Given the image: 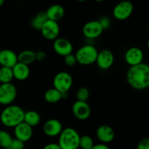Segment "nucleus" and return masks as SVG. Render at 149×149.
I'll return each instance as SVG.
<instances>
[{"label": "nucleus", "mask_w": 149, "mask_h": 149, "mask_svg": "<svg viewBox=\"0 0 149 149\" xmlns=\"http://www.w3.org/2000/svg\"><path fill=\"white\" fill-rule=\"evenodd\" d=\"M128 84L133 89L143 90L149 87V66L142 63L134 66H130L127 73Z\"/></svg>", "instance_id": "obj_1"}, {"label": "nucleus", "mask_w": 149, "mask_h": 149, "mask_svg": "<svg viewBox=\"0 0 149 149\" xmlns=\"http://www.w3.org/2000/svg\"><path fill=\"white\" fill-rule=\"evenodd\" d=\"M25 111L21 107L15 105L7 106L0 115V121L7 127H15L23 122Z\"/></svg>", "instance_id": "obj_2"}, {"label": "nucleus", "mask_w": 149, "mask_h": 149, "mask_svg": "<svg viewBox=\"0 0 149 149\" xmlns=\"http://www.w3.org/2000/svg\"><path fill=\"white\" fill-rule=\"evenodd\" d=\"M79 139V134L75 129L67 127L59 135L58 143L61 149H78Z\"/></svg>", "instance_id": "obj_3"}, {"label": "nucleus", "mask_w": 149, "mask_h": 149, "mask_svg": "<svg viewBox=\"0 0 149 149\" xmlns=\"http://www.w3.org/2000/svg\"><path fill=\"white\" fill-rule=\"evenodd\" d=\"M97 48L92 45H86L81 47L77 51L75 55L78 63L82 65H90L95 63L97 59Z\"/></svg>", "instance_id": "obj_4"}, {"label": "nucleus", "mask_w": 149, "mask_h": 149, "mask_svg": "<svg viewBox=\"0 0 149 149\" xmlns=\"http://www.w3.org/2000/svg\"><path fill=\"white\" fill-rule=\"evenodd\" d=\"M73 84V78L71 74L65 71L58 73L53 79V88L56 89L63 95V98L67 95Z\"/></svg>", "instance_id": "obj_5"}, {"label": "nucleus", "mask_w": 149, "mask_h": 149, "mask_svg": "<svg viewBox=\"0 0 149 149\" xmlns=\"http://www.w3.org/2000/svg\"><path fill=\"white\" fill-rule=\"evenodd\" d=\"M17 97V89L12 82L0 85V104L9 106Z\"/></svg>", "instance_id": "obj_6"}, {"label": "nucleus", "mask_w": 149, "mask_h": 149, "mask_svg": "<svg viewBox=\"0 0 149 149\" xmlns=\"http://www.w3.org/2000/svg\"><path fill=\"white\" fill-rule=\"evenodd\" d=\"M133 4L130 1H122L118 3L113 10V15L116 20H125L129 18L133 13Z\"/></svg>", "instance_id": "obj_7"}, {"label": "nucleus", "mask_w": 149, "mask_h": 149, "mask_svg": "<svg viewBox=\"0 0 149 149\" xmlns=\"http://www.w3.org/2000/svg\"><path fill=\"white\" fill-rule=\"evenodd\" d=\"M103 29L99 20H91L84 24L82 29L83 35L87 39H95L103 33Z\"/></svg>", "instance_id": "obj_8"}, {"label": "nucleus", "mask_w": 149, "mask_h": 149, "mask_svg": "<svg viewBox=\"0 0 149 149\" xmlns=\"http://www.w3.org/2000/svg\"><path fill=\"white\" fill-rule=\"evenodd\" d=\"M42 36L47 40H55L60 34V26L58 22L47 20L40 30Z\"/></svg>", "instance_id": "obj_9"}, {"label": "nucleus", "mask_w": 149, "mask_h": 149, "mask_svg": "<svg viewBox=\"0 0 149 149\" xmlns=\"http://www.w3.org/2000/svg\"><path fill=\"white\" fill-rule=\"evenodd\" d=\"M113 62H114V55L111 51L105 49L98 52L95 63L100 69H109L113 65Z\"/></svg>", "instance_id": "obj_10"}, {"label": "nucleus", "mask_w": 149, "mask_h": 149, "mask_svg": "<svg viewBox=\"0 0 149 149\" xmlns=\"http://www.w3.org/2000/svg\"><path fill=\"white\" fill-rule=\"evenodd\" d=\"M72 111L74 116L79 120H86L91 114V109L87 101L77 100L72 106Z\"/></svg>", "instance_id": "obj_11"}, {"label": "nucleus", "mask_w": 149, "mask_h": 149, "mask_svg": "<svg viewBox=\"0 0 149 149\" xmlns=\"http://www.w3.org/2000/svg\"><path fill=\"white\" fill-rule=\"evenodd\" d=\"M144 54L143 51L137 47H132L126 51L125 59L127 63L130 66H134L143 63Z\"/></svg>", "instance_id": "obj_12"}, {"label": "nucleus", "mask_w": 149, "mask_h": 149, "mask_svg": "<svg viewBox=\"0 0 149 149\" xmlns=\"http://www.w3.org/2000/svg\"><path fill=\"white\" fill-rule=\"evenodd\" d=\"M63 129L62 123L56 119H48L43 125L44 133L50 138L59 136Z\"/></svg>", "instance_id": "obj_13"}, {"label": "nucleus", "mask_w": 149, "mask_h": 149, "mask_svg": "<svg viewBox=\"0 0 149 149\" xmlns=\"http://www.w3.org/2000/svg\"><path fill=\"white\" fill-rule=\"evenodd\" d=\"M53 49L58 55L65 57L73 52V45L65 38H57L53 42Z\"/></svg>", "instance_id": "obj_14"}, {"label": "nucleus", "mask_w": 149, "mask_h": 149, "mask_svg": "<svg viewBox=\"0 0 149 149\" xmlns=\"http://www.w3.org/2000/svg\"><path fill=\"white\" fill-rule=\"evenodd\" d=\"M14 135L16 139L26 143L30 141V139L33 136V127L23 122L15 127Z\"/></svg>", "instance_id": "obj_15"}, {"label": "nucleus", "mask_w": 149, "mask_h": 149, "mask_svg": "<svg viewBox=\"0 0 149 149\" xmlns=\"http://www.w3.org/2000/svg\"><path fill=\"white\" fill-rule=\"evenodd\" d=\"M96 136L101 143L107 144L114 139L115 132L113 128L109 125H101L96 130Z\"/></svg>", "instance_id": "obj_16"}, {"label": "nucleus", "mask_w": 149, "mask_h": 149, "mask_svg": "<svg viewBox=\"0 0 149 149\" xmlns=\"http://www.w3.org/2000/svg\"><path fill=\"white\" fill-rule=\"evenodd\" d=\"M17 63V55L11 49H5L0 51V65L13 68Z\"/></svg>", "instance_id": "obj_17"}, {"label": "nucleus", "mask_w": 149, "mask_h": 149, "mask_svg": "<svg viewBox=\"0 0 149 149\" xmlns=\"http://www.w3.org/2000/svg\"><path fill=\"white\" fill-rule=\"evenodd\" d=\"M13 73V77L18 81H24L29 78L30 75V68L29 66L25 64L17 62L12 68Z\"/></svg>", "instance_id": "obj_18"}, {"label": "nucleus", "mask_w": 149, "mask_h": 149, "mask_svg": "<svg viewBox=\"0 0 149 149\" xmlns=\"http://www.w3.org/2000/svg\"><path fill=\"white\" fill-rule=\"evenodd\" d=\"M45 13H46L48 20L58 22L64 16L65 10L63 7L60 4H53L50 6Z\"/></svg>", "instance_id": "obj_19"}, {"label": "nucleus", "mask_w": 149, "mask_h": 149, "mask_svg": "<svg viewBox=\"0 0 149 149\" xmlns=\"http://www.w3.org/2000/svg\"><path fill=\"white\" fill-rule=\"evenodd\" d=\"M23 122L31 127H33L35 126H37L40 123L41 116L37 111L33 110L29 111L27 112H25Z\"/></svg>", "instance_id": "obj_20"}, {"label": "nucleus", "mask_w": 149, "mask_h": 149, "mask_svg": "<svg viewBox=\"0 0 149 149\" xmlns=\"http://www.w3.org/2000/svg\"><path fill=\"white\" fill-rule=\"evenodd\" d=\"M35 61V52L32 50L26 49L22 51L17 55V62L20 63L29 65Z\"/></svg>", "instance_id": "obj_21"}, {"label": "nucleus", "mask_w": 149, "mask_h": 149, "mask_svg": "<svg viewBox=\"0 0 149 149\" xmlns=\"http://www.w3.org/2000/svg\"><path fill=\"white\" fill-rule=\"evenodd\" d=\"M48 20L45 12H40L33 17L31 22L32 28L36 31H40L45 22Z\"/></svg>", "instance_id": "obj_22"}, {"label": "nucleus", "mask_w": 149, "mask_h": 149, "mask_svg": "<svg viewBox=\"0 0 149 149\" xmlns=\"http://www.w3.org/2000/svg\"><path fill=\"white\" fill-rule=\"evenodd\" d=\"M45 100L49 103H56L63 98V95L55 88L47 90L45 93Z\"/></svg>", "instance_id": "obj_23"}, {"label": "nucleus", "mask_w": 149, "mask_h": 149, "mask_svg": "<svg viewBox=\"0 0 149 149\" xmlns=\"http://www.w3.org/2000/svg\"><path fill=\"white\" fill-rule=\"evenodd\" d=\"M14 79L12 68L1 66L0 68V82L1 84L10 83Z\"/></svg>", "instance_id": "obj_24"}, {"label": "nucleus", "mask_w": 149, "mask_h": 149, "mask_svg": "<svg viewBox=\"0 0 149 149\" xmlns=\"http://www.w3.org/2000/svg\"><path fill=\"white\" fill-rule=\"evenodd\" d=\"M13 138L8 132L5 130H0V147L2 148L10 146Z\"/></svg>", "instance_id": "obj_25"}, {"label": "nucleus", "mask_w": 149, "mask_h": 149, "mask_svg": "<svg viewBox=\"0 0 149 149\" xmlns=\"http://www.w3.org/2000/svg\"><path fill=\"white\" fill-rule=\"evenodd\" d=\"M94 145V141L90 136L89 135L80 136L79 148L81 149H91Z\"/></svg>", "instance_id": "obj_26"}, {"label": "nucleus", "mask_w": 149, "mask_h": 149, "mask_svg": "<svg viewBox=\"0 0 149 149\" xmlns=\"http://www.w3.org/2000/svg\"><path fill=\"white\" fill-rule=\"evenodd\" d=\"M90 97V92L88 89L84 87H81L77 90V98L79 101H87Z\"/></svg>", "instance_id": "obj_27"}, {"label": "nucleus", "mask_w": 149, "mask_h": 149, "mask_svg": "<svg viewBox=\"0 0 149 149\" xmlns=\"http://www.w3.org/2000/svg\"><path fill=\"white\" fill-rule=\"evenodd\" d=\"M64 63H65V65H68V66H74V65L77 63L75 55H73V54L71 53L70 54V55L65 56L64 57Z\"/></svg>", "instance_id": "obj_28"}, {"label": "nucleus", "mask_w": 149, "mask_h": 149, "mask_svg": "<svg viewBox=\"0 0 149 149\" xmlns=\"http://www.w3.org/2000/svg\"><path fill=\"white\" fill-rule=\"evenodd\" d=\"M10 147L12 149H24L25 143L20 141V140L15 138V139H13V141H12V143Z\"/></svg>", "instance_id": "obj_29"}, {"label": "nucleus", "mask_w": 149, "mask_h": 149, "mask_svg": "<svg viewBox=\"0 0 149 149\" xmlns=\"http://www.w3.org/2000/svg\"><path fill=\"white\" fill-rule=\"evenodd\" d=\"M137 149H149V139L148 138H143L139 141Z\"/></svg>", "instance_id": "obj_30"}, {"label": "nucleus", "mask_w": 149, "mask_h": 149, "mask_svg": "<svg viewBox=\"0 0 149 149\" xmlns=\"http://www.w3.org/2000/svg\"><path fill=\"white\" fill-rule=\"evenodd\" d=\"M47 55L44 51H38L35 52V60L37 61H42L46 58Z\"/></svg>", "instance_id": "obj_31"}, {"label": "nucleus", "mask_w": 149, "mask_h": 149, "mask_svg": "<svg viewBox=\"0 0 149 149\" xmlns=\"http://www.w3.org/2000/svg\"><path fill=\"white\" fill-rule=\"evenodd\" d=\"M99 22L100 23L101 26H103V29H108V28L109 27V26H110V20L106 17H102V18L99 20Z\"/></svg>", "instance_id": "obj_32"}, {"label": "nucleus", "mask_w": 149, "mask_h": 149, "mask_svg": "<svg viewBox=\"0 0 149 149\" xmlns=\"http://www.w3.org/2000/svg\"><path fill=\"white\" fill-rule=\"evenodd\" d=\"M43 149H61L60 146L58 145V143H50L47 144L46 146H45Z\"/></svg>", "instance_id": "obj_33"}, {"label": "nucleus", "mask_w": 149, "mask_h": 149, "mask_svg": "<svg viewBox=\"0 0 149 149\" xmlns=\"http://www.w3.org/2000/svg\"><path fill=\"white\" fill-rule=\"evenodd\" d=\"M91 149H110L109 146H108L106 144L104 143H98L95 144L93 146V148Z\"/></svg>", "instance_id": "obj_34"}, {"label": "nucleus", "mask_w": 149, "mask_h": 149, "mask_svg": "<svg viewBox=\"0 0 149 149\" xmlns=\"http://www.w3.org/2000/svg\"><path fill=\"white\" fill-rule=\"evenodd\" d=\"M4 3V0H0V7L2 6Z\"/></svg>", "instance_id": "obj_35"}, {"label": "nucleus", "mask_w": 149, "mask_h": 149, "mask_svg": "<svg viewBox=\"0 0 149 149\" xmlns=\"http://www.w3.org/2000/svg\"><path fill=\"white\" fill-rule=\"evenodd\" d=\"M94 1H97V2H100V1H104V0H94Z\"/></svg>", "instance_id": "obj_36"}, {"label": "nucleus", "mask_w": 149, "mask_h": 149, "mask_svg": "<svg viewBox=\"0 0 149 149\" xmlns=\"http://www.w3.org/2000/svg\"><path fill=\"white\" fill-rule=\"evenodd\" d=\"M77 1H85L86 0H77Z\"/></svg>", "instance_id": "obj_37"}, {"label": "nucleus", "mask_w": 149, "mask_h": 149, "mask_svg": "<svg viewBox=\"0 0 149 149\" xmlns=\"http://www.w3.org/2000/svg\"><path fill=\"white\" fill-rule=\"evenodd\" d=\"M2 149H12L10 147H8V148H2Z\"/></svg>", "instance_id": "obj_38"}]
</instances>
